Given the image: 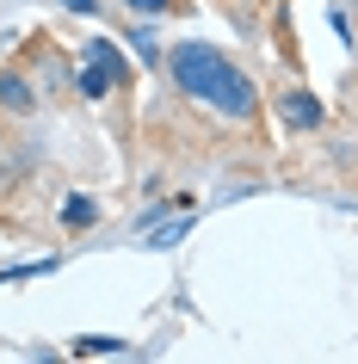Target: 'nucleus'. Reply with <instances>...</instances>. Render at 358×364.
<instances>
[{"label":"nucleus","instance_id":"f257e3e1","mask_svg":"<svg viewBox=\"0 0 358 364\" xmlns=\"http://www.w3.org/2000/svg\"><path fill=\"white\" fill-rule=\"evenodd\" d=\"M167 68H173V87H179V93L216 105L223 117H253V112H260L253 80H247L223 50H210V43H173V50H167Z\"/></svg>","mask_w":358,"mask_h":364},{"label":"nucleus","instance_id":"f03ea898","mask_svg":"<svg viewBox=\"0 0 358 364\" xmlns=\"http://www.w3.org/2000/svg\"><path fill=\"white\" fill-rule=\"evenodd\" d=\"M117 80H124V56H117L105 38L87 43V62H80V99H105Z\"/></svg>","mask_w":358,"mask_h":364},{"label":"nucleus","instance_id":"7ed1b4c3","mask_svg":"<svg viewBox=\"0 0 358 364\" xmlns=\"http://www.w3.org/2000/svg\"><path fill=\"white\" fill-rule=\"evenodd\" d=\"M278 117L290 124V130H315V124H321V105H315V93H302V87H290V93L278 99Z\"/></svg>","mask_w":358,"mask_h":364},{"label":"nucleus","instance_id":"20e7f679","mask_svg":"<svg viewBox=\"0 0 358 364\" xmlns=\"http://www.w3.org/2000/svg\"><path fill=\"white\" fill-rule=\"evenodd\" d=\"M0 105H6V112H19V117H31V112H38L31 80H25V75H0Z\"/></svg>","mask_w":358,"mask_h":364},{"label":"nucleus","instance_id":"39448f33","mask_svg":"<svg viewBox=\"0 0 358 364\" xmlns=\"http://www.w3.org/2000/svg\"><path fill=\"white\" fill-rule=\"evenodd\" d=\"M93 198H68V204H62V223H68V229H87V223H93Z\"/></svg>","mask_w":358,"mask_h":364},{"label":"nucleus","instance_id":"423d86ee","mask_svg":"<svg viewBox=\"0 0 358 364\" xmlns=\"http://www.w3.org/2000/svg\"><path fill=\"white\" fill-rule=\"evenodd\" d=\"M130 43H136V56L149 62V68L161 62V43H154V31H130Z\"/></svg>","mask_w":358,"mask_h":364},{"label":"nucleus","instance_id":"0eeeda50","mask_svg":"<svg viewBox=\"0 0 358 364\" xmlns=\"http://www.w3.org/2000/svg\"><path fill=\"white\" fill-rule=\"evenodd\" d=\"M80 358H93V352H124V340H75Z\"/></svg>","mask_w":358,"mask_h":364},{"label":"nucleus","instance_id":"6e6552de","mask_svg":"<svg viewBox=\"0 0 358 364\" xmlns=\"http://www.w3.org/2000/svg\"><path fill=\"white\" fill-rule=\"evenodd\" d=\"M167 6H173V0H130L136 19H154V13H167Z\"/></svg>","mask_w":358,"mask_h":364},{"label":"nucleus","instance_id":"1a4fd4ad","mask_svg":"<svg viewBox=\"0 0 358 364\" xmlns=\"http://www.w3.org/2000/svg\"><path fill=\"white\" fill-rule=\"evenodd\" d=\"M68 6H75V13H99V0H68Z\"/></svg>","mask_w":358,"mask_h":364}]
</instances>
